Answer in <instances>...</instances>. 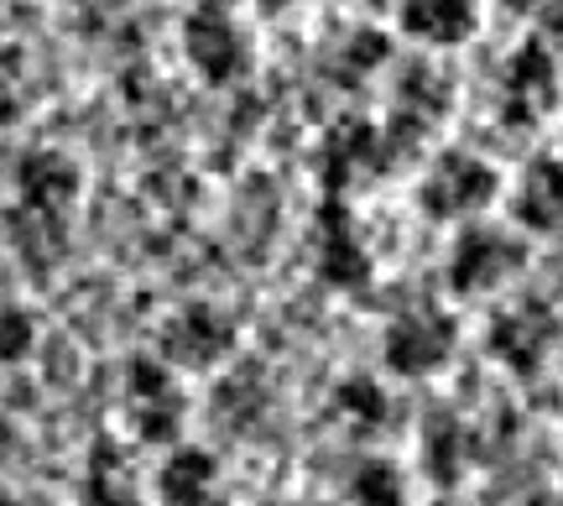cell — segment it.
Segmentation results:
<instances>
[{
	"mask_svg": "<svg viewBox=\"0 0 563 506\" xmlns=\"http://www.w3.org/2000/svg\"><path fill=\"white\" fill-rule=\"evenodd\" d=\"M183 47H188V63L199 68L209 84H230L245 68V37L241 26L224 16V11H194L183 21Z\"/></svg>",
	"mask_w": 563,
	"mask_h": 506,
	"instance_id": "obj_1",
	"label": "cell"
},
{
	"mask_svg": "<svg viewBox=\"0 0 563 506\" xmlns=\"http://www.w3.org/2000/svg\"><path fill=\"white\" fill-rule=\"evenodd\" d=\"M230 344H235V329L224 314H214L209 304H194L173 314V324L162 329V350H167V361L178 365H220L230 355Z\"/></svg>",
	"mask_w": 563,
	"mask_h": 506,
	"instance_id": "obj_2",
	"label": "cell"
},
{
	"mask_svg": "<svg viewBox=\"0 0 563 506\" xmlns=\"http://www.w3.org/2000/svg\"><path fill=\"white\" fill-rule=\"evenodd\" d=\"M74 194H79V167L68 163L63 152H32L21 163V199H26V209L58 215Z\"/></svg>",
	"mask_w": 563,
	"mask_h": 506,
	"instance_id": "obj_3",
	"label": "cell"
},
{
	"mask_svg": "<svg viewBox=\"0 0 563 506\" xmlns=\"http://www.w3.org/2000/svg\"><path fill=\"white\" fill-rule=\"evenodd\" d=\"M214 491V460L203 449H173L157 475V496L167 506H209Z\"/></svg>",
	"mask_w": 563,
	"mask_h": 506,
	"instance_id": "obj_4",
	"label": "cell"
},
{
	"mask_svg": "<svg viewBox=\"0 0 563 506\" xmlns=\"http://www.w3.org/2000/svg\"><path fill=\"white\" fill-rule=\"evenodd\" d=\"M443 340H449V329L433 314L402 319V324H391V334H386V361L397 365V371H428L433 361H443Z\"/></svg>",
	"mask_w": 563,
	"mask_h": 506,
	"instance_id": "obj_5",
	"label": "cell"
},
{
	"mask_svg": "<svg viewBox=\"0 0 563 506\" xmlns=\"http://www.w3.org/2000/svg\"><path fill=\"white\" fill-rule=\"evenodd\" d=\"M402 26L418 32L422 42H464L475 32V11L470 6H407Z\"/></svg>",
	"mask_w": 563,
	"mask_h": 506,
	"instance_id": "obj_6",
	"label": "cell"
},
{
	"mask_svg": "<svg viewBox=\"0 0 563 506\" xmlns=\"http://www.w3.org/2000/svg\"><path fill=\"white\" fill-rule=\"evenodd\" d=\"M522 209L532 224H559L563 220V167H538L522 188Z\"/></svg>",
	"mask_w": 563,
	"mask_h": 506,
	"instance_id": "obj_7",
	"label": "cell"
},
{
	"mask_svg": "<svg viewBox=\"0 0 563 506\" xmlns=\"http://www.w3.org/2000/svg\"><path fill=\"white\" fill-rule=\"evenodd\" d=\"M84 506H141L136 491L125 486L121 470H89V486H84Z\"/></svg>",
	"mask_w": 563,
	"mask_h": 506,
	"instance_id": "obj_8",
	"label": "cell"
},
{
	"mask_svg": "<svg viewBox=\"0 0 563 506\" xmlns=\"http://www.w3.org/2000/svg\"><path fill=\"white\" fill-rule=\"evenodd\" d=\"M397 496H402V486H397L391 465H365L355 475V502L361 506H397Z\"/></svg>",
	"mask_w": 563,
	"mask_h": 506,
	"instance_id": "obj_9",
	"label": "cell"
},
{
	"mask_svg": "<svg viewBox=\"0 0 563 506\" xmlns=\"http://www.w3.org/2000/svg\"><path fill=\"white\" fill-rule=\"evenodd\" d=\"M37 340V324H32V314H21V308H5L0 314V361H21L26 350Z\"/></svg>",
	"mask_w": 563,
	"mask_h": 506,
	"instance_id": "obj_10",
	"label": "cell"
},
{
	"mask_svg": "<svg viewBox=\"0 0 563 506\" xmlns=\"http://www.w3.org/2000/svg\"><path fill=\"white\" fill-rule=\"evenodd\" d=\"M5 449H11V433H5V424H0V454H5Z\"/></svg>",
	"mask_w": 563,
	"mask_h": 506,
	"instance_id": "obj_11",
	"label": "cell"
},
{
	"mask_svg": "<svg viewBox=\"0 0 563 506\" xmlns=\"http://www.w3.org/2000/svg\"><path fill=\"white\" fill-rule=\"evenodd\" d=\"M0 506H5V496H0Z\"/></svg>",
	"mask_w": 563,
	"mask_h": 506,
	"instance_id": "obj_12",
	"label": "cell"
}]
</instances>
